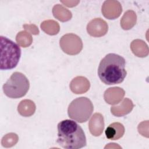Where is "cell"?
<instances>
[{
    "instance_id": "6da1fadb",
    "label": "cell",
    "mask_w": 149,
    "mask_h": 149,
    "mask_svg": "<svg viewBox=\"0 0 149 149\" xmlns=\"http://www.w3.org/2000/svg\"><path fill=\"white\" fill-rule=\"evenodd\" d=\"M126 61L122 56L110 53L101 61L98 68V76L101 81L107 85L121 83L127 72Z\"/></svg>"
},
{
    "instance_id": "7a4b0ae2",
    "label": "cell",
    "mask_w": 149,
    "mask_h": 149,
    "mask_svg": "<svg viewBox=\"0 0 149 149\" xmlns=\"http://www.w3.org/2000/svg\"><path fill=\"white\" fill-rule=\"evenodd\" d=\"M57 143L67 149H78L87 144L86 137L81 127L74 120L65 119L58 125Z\"/></svg>"
},
{
    "instance_id": "3957f363",
    "label": "cell",
    "mask_w": 149,
    "mask_h": 149,
    "mask_svg": "<svg viewBox=\"0 0 149 149\" xmlns=\"http://www.w3.org/2000/svg\"><path fill=\"white\" fill-rule=\"evenodd\" d=\"M1 70L15 68L21 56L20 47L13 41L1 36Z\"/></svg>"
},
{
    "instance_id": "277c9868",
    "label": "cell",
    "mask_w": 149,
    "mask_h": 149,
    "mask_svg": "<svg viewBox=\"0 0 149 149\" xmlns=\"http://www.w3.org/2000/svg\"><path fill=\"white\" fill-rule=\"evenodd\" d=\"M30 83L22 73L14 72L3 85L4 94L10 98H19L24 97L29 91Z\"/></svg>"
},
{
    "instance_id": "5b68a950",
    "label": "cell",
    "mask_w": 149,
    "mask_h": 149,
    "mask_svg": "<svg viewBox=\"0 0 149 149\" xmlns=\"http://www.w3.org/2000/svg\"><path fill=\"white\" fill-rule=\"evenodd\" d=\"M94 107L92 102L87 97H79L73 100L68 107L69 116L75 121L83 123L90 118Z\"/></svg>"
},
{
    "instance_id": "8992f818",
    "label": "cell",
    "mask_w": 149,
    "mask_h": 149,
    "mask_svg": "<svg viewBox=\"0 0 149 149\" xmlns=\"http://www.w3.org/2000/svg\"><path fill=\"white\" fill-rule=\"evenodd\" d=\"M125 132V128L122 124L115 122L110 124L105 131L107 139L111 140H116L122 137Z\"/></svg>"
}]
</instances>
